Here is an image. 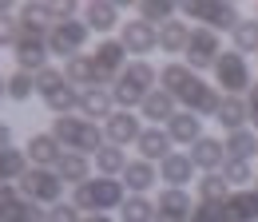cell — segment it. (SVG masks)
<instances>
[{
    "instance_id": "cell-1",
    "label": "cell",
    "mask_w": 258,
    "mask_h": 222,
    "mask_svg": "<svg viewBox=\"0 0 258 222\" xmlns=\"http://www.w3.org/2000/svg\"><path fill=\"white\" fill-rule=\"evenodd\" d=\"M163 92L183 99L187 111H195L199 119H203V115H219V107H223V95L215 92L211 84H203L199 71H191L187 63H167V67H163Z\"/></svg>"
},
{
    "instance_id": "cell-2",
    "label": "cell",
    "mask_w": 258,
    "mask_h": 222,
    "mask_svg": "<svg viewBox=\"0 0 258 222\" xmlns=\"http://www.w3.org/2000/svg\"><path fill=\"white\" fill-rule=\"evenodd\" d=\"M159 76H155V67L147 60H135L123 67V76H119V84H115V92H111V99L115 103H123V107H143V99L155 92L151 84H155Z\"/></svg>"
},
{
    "instance_id": "cell-3",
    "label": "cell",
    "mask_w": 258,
    "mask_h": 222,
    "mask_svg": "<svg viewBox=\"0 0 258 222\" xmlns=\"http://www.w3.org/2000/svg\"><path fill=\"white\" fill-rule=\"evenodd\" d=\"M123 202V187L115 183V179H88V183H80L76 187V198H72V206L76 210H92V214H103V210H111V206H119Z\"/></svg>"
},
{
    "instance_id": "cell-4",
    "label": "cell",
    "mask_w": 258,
    "mask_h": 222,
    "mask_svg": "<svg viewBox=\"0 0 258 222\" xmlns=\"http://www.w3.org/2000/svg\"><path fill=\"white\" fill-rule=\"evenodd\" d=\"M52 135L68 143L76 155H84V151H99L103 147V135H99L96 123H88V119H72V115H60L56 127H52Z\"/></svg>"
},
{
    "instance_id": "cell-5",
    "label": "cell",
    "mask_w": 258,
    "mask_h": 222,
    "mask_svg": "<svg viewBox=\"0 0 258 222\" xmlns=\"http://www.w3.org/2000/svg\"><path fill=\"white\" fill-rule=\"evenodd\" d=\"M215 80H219V88H223L226 95H234V99L254 88L250 67H246V56H238V52H223V56H219V63H215Z\"/></svg>"
},
{
    "instance_id": "cell-6",
    "label": "cell",
    "mask_w": 258,
    "mask_h": 222,
    "mask_svg": "<svg viewBox=\"0 0 258 222\" xmlns=\"http://www.w3.org/2000/svg\"><path fill=\"white\" fill-rule=\"evenodd\" d=\"M20 194H24L28 202H60L64 179H60L56 171H48V167H32V171H24V179H20Z\"/></svg>"
},
{
    "instance_id": "cell-7",
    "label": "cell",
    "mask_w": 258,
    "mask_h": 222,
    "mask_svg": "<svg viewBox=\"0 0 258 222\" xmlns=\"http://www.w3.org/2000/svg\"><path fill=\"white\" fill-rule=\"evenodd\" d=\"M219 56H223V40H219V32H211V28H191L187 67H191V71H203V67H211V71H215Z\"/></svg>"
},
{
    "instance_id": "cell-8",
    "label": "cell",
    "mask_w": 258,
    "mask_h": 222,
    "mask_svg": "<svg viewBox=\"0 0 258 222\" xmlns=\"http://www.w3.org/2000/svg\"><path fill=\"white\" fill-rule=\"evenodd\" d=\"M183 12L191 16V20H207V28L211 32H223V28H238L242 24V16H238V8L234 4H215V0H195V4H183Z\"/></svg>"
},
{
    "instance_id": "cell-9",
    "label": "cell",
    "mask_w": 258,
    "mask_h": 222,
    "mask_svg": "<svg viewBox=\"0 0 258 222\" xmlns=\"http://www.w3.org/2000/svg\"><path fill=\"white\" fill-rule=\"evenodd\" d=\"M48 210H40L36 202H28L20 187H0V222H44Z\"/></svg>"
},
{
    "instance_id": "cell-10",
    "label": "cell",
    "mask_w": 258,
    "mask_h": 222,
    "mask_svg": "<svg viewBox=\"0 0 258 222\" xmlns=\"http://www.w3.org/2000/svg\"><path fill=\"white\" fill-rule=\"evenodd\" d=\"M84 44H88V24H80V20H68V24L56 20V28L48 32V48L56 56H68V60H76Z\"/></svg>"
},
{
    "instance_id": "cell-11",
    "label": "cell",
    "mask_w": 258,
    "mask_h": 222,
    "mask_svg": "<svg viewBox=\"0 0 258 222\" xmlns=\"http://www.w3.org/2000/svg\"><path fill=\"white\" fill-rule=\"evenodd\" d=\"M123 56H127V48H123L119 40H103V44H99V52L92 56L99 84H103V80H111V76H123Z\"/></svg>"
},
{
    "instance_id": "cell-12",
    "label": "cell",
    "mask_w": 258,
    "mask_h": 222,
    "mask_svg": "<svg viewBox=\"0 0 258 222\" xmlns=\"http://www.w3.org/2000/svg\"><path fill=\"white\" fill-rule=\"evenodd\" d=\"M223 218L226 222H258V190H234L223 202Z\"/></svg>"
},
{
    "instance_id": "cell-13",
    "label": "cell",
    "mask_w": 258,
    "mask_h": 222,
    "mask_svg": "<svg viewBox=\"0 0 258 222\" xmlns=\"http://www.w3.org/2000/svg\"><path fill=\"white\" fill-rule=\"evenodd\" d=\"M191 163H195V167H203L207 175H215L219 167H226V143L211 139V135H203V139L191 147Z\"/></svg>"
},
{
    "instance_id": "cell-14",
    "label": "cell",
    "mask_w": 258,
    "mask_h": 222,
    "mask_svg": "<svg viewBox=\"0 0 258 222\" xmlns=\"http://www.w3.org/2000/svg\"><path fill=\"white\" fill-rule=\"evenodd\" d=\"M119 44L131 48V52H139V56H147V52L159 48V32L151 28V24H143V20H131L127 28H123V40H119Z\"/></svg>"
},
{
    "instance_id": "cell-15",
    "label": "cell",
    "mask_w": 258,
    "mask_h": 222,
    "mask_svg": "<svg viewBox=\"0 0 258 222\" xmlns=\"http://www.w3.org/2000/svg\"><path fill=\"white\" fill-rule=\"evenodd\" d=\"M139 155H143V163H163V159L171 155V135L163 131V127H147L139 139Z\"/></svg>"
},
{
    "instance_id": "cell-16",
    "label": "cell",
    "mask_w": 258,
    "mask_h": 222,
    "mask_svg": "<svg viewBox=\"0 0 258 222\" xmlns=\"http://www.w3.org/2000/svg\"><path fill=\"white\" fill-rule=\"evenodd\" d=\"M167 135H171V143H199L203 139V119L195 115V111H179L171 123H167Z\"/></svg>"
},
{
    "instance_id": "cell-17",
    "label": "cell",
    "mask_w": 258,
    "mask_h": 222,
    "mask_svg": "<svg viewBox=\"0 0 258 222\" xmlns=\"http://www.w3.org/2000/svg\"><path fill=\"white\" fill-rule=\"evenodd\" d=\"M159 214H167V218H179V222H187L191 218V210H195V202H191V194L187 190H179V187H167L159 194Z\"/></svg>"
},
{
    "instance_id": "cell-18",
    "label": "cell",
    "mask_w": 258,
    "mask_h": 222,
    "mask_svg": "<svg viewBox=\"0 0 258 222\" xmlns=\"http://www.w3.org/2000/svg\"><path fill=\"white\" fill-rule=\"evenodd\" d=\"M191 175H195V163L191 155H167L159 163V179H167V187H187L191 183Z\"/></svg>"
},
{
    "instance_id": "cell-19",
    "label": "cell",
    "mask_w": 258,
    "mask_h": 222,
    "mask_svg": "<svg viewBox=\"0 0 258 222\" xmlns=\"http://www.w3.org/2000/svg\"><path fill=\"white\" fill-rule=\"evenodd\" d=\"M143 115L151 119V123H171L179 111H175V95L163 92V88H155V92L143 99Z\"/></svg>"
},
{
    "instance_id": "cell-20",
    "label": "cell",
    "mask_w": 258,
    "mask_h": 222,
    "mask_svg": "<svg viewBox=\"0 0 258 222\" xmlns=\"http://www.w3.org/2000/svg\"><path fill=\"white\" fill-rule=\"evenodd\" d=\"M215 119L226 127V135H234V131H242V127H246V119H250V107H246V99H234V95H226Z\"/></svg>"
},
{
    "instance_id": "cell-21",
    "label": "cell",
    "mask_w": 258,
    "mask_h": 222,
    "mask_svg": "<svg viewBox=\"0 0 258 222\" xmlns=\"http://www.w3.org/2000/svg\"><path fill=\"white\" fill-rule=\"evenodd\" d=\"M28 155H32L36 167H48V163H60L64 151H60V139L56 135H32L28 139Z\"/></svg>"
},
{
    "instance_id": "cell-22",
    "label": "cell",
    "mask_w": 258,
    "mask_h": 222,
    "mask_svg": "<svg viewBox=\"0 0 258 222\" xmlns=\"http://www.w3.org/2000/svg\"><path fill=\"white\" fill-rule=\"evenodd\" d=\"M143 135V127H139V119L131 115V111H115L111 119H107V139L111 143H131V139H139Z\"/></svg>"
},
{
    "instance_id": "cell-23",
    "label": "cell",
    "mask_w": 258,
    "mask_h": 222,
    "mask_svg": "<svg viewBox=\"0 0 258 222\" xmlns=\"http://www.w3.org/2000/svg\"><path fill=\"white\" fill-rule=\"evenodd\" d=\"M258 151V135L254 131H234V135H226V159H234V163H250V155Z\"/></svg>"
},
{
    "instance_id": "cell-24",
    "label": "cell",
    "mask_w": 258,
    "mask_h": 222,
    "mask_svg": "<svg viewBox=\"0 0 258 222\" xmlns=\"http://www.w3.org/2000/svg\"><path fill=\"white\" fill-rule=\"evenodd\" d=\"M159 175H155V167L151 163H143V159H135V163H127V171H123V183L131 187V194H143V190H151V183H155Z\"/></svg>"
},
{
    "instance_id": "cell-25",
    "label": "cell",
    "mask_w": 258,
    "mask_h": 222,
    "mask_svg": "<svg viewBox=\"0 0 258 222\" xmlns=\"http://www.w3.org/2000/svg\"><path fill=\"white\" fill-rule=\"evenodd\" d=\"M187 44H191V28H187L183 20H171V24L159 28V48L163 52H187Z\"/></svg>"
},
{
    "instance_id": "cell-26",
    "label": "cell",
    "mask_w": 258,
    "mask_h": 222,
    "mask_svg": "<svg viewBox=\"0 0 258 222\" xmlns=\"http://www.w3.org/2000/svg\"><path fill=\"white\" fill-rule=\"evenodd\" d=\"M230 194H234V190H230V183L223 179V171L199 179V202H226Z\"/></svg>"
},
{
    "instance_id": "cell-27",
    "label": "cell",
    "mask_w": 258,
    "mask_h": 222,
    "mask_svg": "<svg viewBox=\"0 0 258 222\" xmlns=\"http://www.w3.org/2000/svg\"><path fill=\"white\" fill-rule=\"evenodd\" d=\"M88 171H92V167H88V159L76 155V151H68V155L56 163V175L68 179V183H76V187H80V183H88Z\"/></svg>"
},
{
    "instance_id": "cell-28",
    "label": "cell",
    "mask_w": 258,
    "mask_h": 222,
    "mask_svg": "<svg viewBox=\"0 0 258 222\" xmlns=\"http://www.w3.org/2000/svg\"><path fill=\"white\" fill-rule=\"evenodd\" d=\"M64 80L68 84H88V88H96L99 76H96V63L88 60V56H76V60H68L64 67Z\"/></svg>"
},
{
    "instance_id": "cell-29",
    "label": "cell",
    "mask_w": 258,
    "mask_h": 222,
    "mask_svg": "<svg viewBox=\"0 0 258 222\" xmlns=\"http://www.w3.org/2000/svg\"><path fill=\"white\" fill-rule=\"evenodd\" d=\"M80 107H84L88 115H107V119L115 115V111H111V95L103 92V88H84V95H80Z\"/></svg>"
},
{
    "instance_id": "cell-30",
    "label": "cell",
    "mask_w": 258,
    "mask_h": 222,
    "mask_svg": "<svg viewBox=\"0 0 258 222\" xmlns=\"http://www.w3.org/2000/svg\"><path fill=\"white\" fill-rule=\"evenodd\" d=\"M96 167H99V175H103V179H111V175L127 171V159H123L119 147H99V151H96Z\"/></svg>"
},
{
    "instance_id": "cell-31",
    "label": "cell",
    "mask_w": 258,
    "mask_h": 222,
    "mask_svg": "<svg viewBox=\"0 0 258 222\" xmlns=\"http://www.w3.org/2000/svg\"><path fill=\"white\" fill-rule=\"evenodd\" d=\"M155 214H159V206H151L143 194H131L123 202V222H155Z\"/></svg>"
},
{
    "instance_id": "cell-32",
    "label": "cell",
    "mask_w": 258,
    "mask_h": 222,
    "mask_svg": "<svg viewBox=\"0 0 258 222\" xmlns=\"http://www.w3.org/2000/svg\"><path fill=\"white\" fill-rule=\"evenodd\" d=\"M84 16H88V28H96V32L115 28V4H88Z\"/></svg>"
},
{
    "instance_id": "cell-33",
    "label": "cell",
    "mask_w": 258,
    "mask_h": 222,
    "mask_svg": "<svg viewBox=\"0 0 258 222\" xmlns=\"http://www.w3.org/2000/svg\"><path fill=\"white\" fill-rule=\"evenodd\" d=\"M230 36H234V52H238V56L258 52V20H242V24L230 32Z\"/></svg>"
},
{
    "instance_id": "cell-34",
    "label": "cell",
    "mask_w": 258,
    "mask_h": 222,
    "mask_svg": "<svg viewBox=\"0 0 258 222\" xmlns=\"http://www.w3.org/2000/svg\"><path fill=\"white\" fill-rule=\"evenodd\" d=\"M223 179L230 183L234 190H246V183H254L258 175L250 171V163H234V159H226V167H223Z\"/></svg>"
},
{
    "instance_id": "cell-35",
    "label": "cell",
    "mask_w": 258,
    "mask_h": 222,
    "mask_svg": "<svg viewBox=\"0 0 258 222\" xmlns=\"http://www.w3.org/2000/svg\"><path fill=\"white\" fill-rule=\"evenodd\" d=\"M32 92H36V76L32 71H12V76H8V99L24 103Z\"/></svg>"
},
{
    "instance_id": "cell-36",
    "label": "cell",
    "mask_w": 258,
    "mask_h": 222,
    "mask_svg": "<svg viewBox=\"0 0 258 222\" xmlns=\"http://www.w3.org/2000/svg\"><path fill=\"white\" fill-rule=\"evenodd\" d=\"M24 171H28V167H24V155H20V151H12V147L0 151V183H8V179H24Z\"/></svg>"
},
{
    "instance_id": "cell-37",
    "label": "cell",
    "mask_w": 258,
    "mask_h": 222,
    "mask_svg": "<svg viewBox=\"0 0 258 222\" xmlns=\"http://www.w3.org/2000/svg\"><path fill=\"white\" fill-rule=\"evenodd\" d=\"M139 16H143V24H151V20H163V24H171V16H175V4L143 0V4H139Z\"/></svg>"
},
{
    "instance_id": "cell-38",
    "label": "cell",
    "mask_w": 258,
    "mask_h": 222,
    "mask_svg": "<svg viewBox=\"0 0 258 222\" xmlns=\"http://www.w3.org/2000/svg\"><path fill=\"white\" fill-rule=\"evenodd\" d=\"M64 84H68V80H64V71H56V67H44V71L36 76V92L44 95V99H48L52 92H60Z\"/></svg>"
},
{
    "instance_id": "cell-39",
    "label": "cell",
    "mask_w": 258,
    "mask_h": 222,
    "mask_svg": "<svg viewBox=\"0 0 258 222\" xmlns=\"http://www.w3.org/2000/svg\"><path fill=\"white\" fill-rule=\"evenodd\" d=\"M76 103H80V95L72 92L68 84H64V88H60V92H52V95H48V107L56 111V119H60V115H68V111H72Z\"/></svg>"
},
{
    "instance_id": "cell-40",
    "label": "cell",
    "mask_w": 258,
    "mask_h": 222,
    "mask_svg": "<svg viewBox=\"0 0 258 222\" xmlns=\"http://www.w3.org/2000/svg\"><path fill=\"white\" fill-rule=\"evenodd\" d=\"M187 222H226L223 218V202H195Z\"/></svg>"
},
{
    "instance_id": "cell-41",
    "label": "cell",
    "mask_w": 258,
    "mask_h": 222,
    "mask_svg": "<svg viewBox=\"0 0 258 222\" xmlns=\"http://www.w3.org/2000/svg\"><path fill=\"white\" fill-rule=\"evenodd\" d=\"M44 222H84V218H80V210H76V206H68V202H56V206L48 210V218H44Z\"/></svg>"
},
{
    "instance_id": "cell-42",
    "label": "cell",
    "mask_w": 258,
    "mask_h": 222,
    "mask_svg": "<svg viewBox=\"0 0 258 222\" xmlns=\"http://www.w3.org/2000/svg\"><path fill=\"white\" fill-rule=\"evenodd\" d=\"M28 24H44V16H52V4H24V12H20Z\"/></svg>"
},
{
    "instance_id": "cell-43",
    "label": "cell",
    "mask_w": 258,
    "mask_h": 222,
    "mask_svg": "<svg viewBox=\"0 0 258 222\" xmlns=\"http://www.w3.org/2000/svg\"><path fill=\"white\" fill-rule=\"evenodd\" d=\"M16 36H20V24L8 20V16H0V48L4 44H16Z\"/></svg>"
},
{
    "instance_id": "cell-44",
    "label": "cell",
    "mask_w": 258,
    "mask_h": 222,
    "mask_svg": "<svg viewBox=\"0 0 258 222\" xmlns=\"http://www.w3.org/2000/svg\"><path fill=\"white\" fill-rule=\"evenodd\" d=\"M8 143H12V127L0 123V151H8Z\"/></svg>"
},
{
    "instance_id": "cell-45",
    "label": "cell",
    "mask_w": 258,
    "mask_h": 222,
    "mask_svg": "<svg viewBox=\"0 0 258 222\" xmlns=\"http://www.w3.org/2000/svg\"><path fill=\"white\" fill-rule=\"evenodd\" d=\"M84 222H111V218H107V214H88Z\"/></svg>"
},
{
    "instance_id": "cell-46",
    "label": "cell",
    "mask_w": 258,
    "mask_h": 222,
    "mask_svg": "<svg viewBox=\"0 0 258 222\" xmlns=\"http://www.w3.org/2000/svg\"><path fill=\"white\" fill-rule=\"evenodd\" d=\"M4 95H8V80L0 76V99H4Z\"/></svg>"
},
{
    "instance_id": "cell-47",
    "label": "cell",
    "mask_w": 258,
    "mask_h": 222,
    "mask_svg": "<svg viewBox=\"0 0 258 222\" xmlns=\"http://www.w3.org/2000/svg\"><path fill=\"white\" fill-rule=\"evenodd\" d=\"M254 190H258V187H254Z\"/></svg>"
}]
</instances>
